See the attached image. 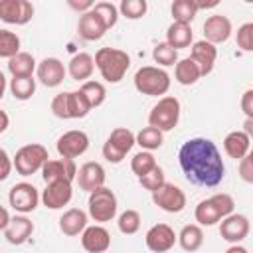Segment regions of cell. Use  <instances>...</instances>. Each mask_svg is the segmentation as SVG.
<instances>
[{
  "label": "cell",
  "mask_w": 253,
  "mask_h": 253,
  "mask_svg": "<svg viewBox=\"0 0 253 253\" xmlns=\"http://www.w3.org/2000/svg\"><path fill=\"white\" fill-rule=\"evenodd\" d=\"M178 162L186 180L194 186L215 188L225 178V164L221 152L210 138H188L178 150Z\"/></svg>",
  "instance_id": "1"
},
{
  "label": "cell",
  "mask_w": 253,
  "mask_h": 253,
  "mask_svg": "<svg viewBox=\"0 0 253 253\" xmlns=\"http://www.w3.org/2000/svg\"><path fill=\"white\" fill-rule=\"evenodd\" d=\"M93 61H95V67L99 69L101 77L107 83H119L126 75V71L130 67L128 53L123 51V49H117V47H101V49H97Z\"/></svg>",
  "instance_id": "2"
},
{
  "label": "cell",
  "mask_w": 253,
  "mask_h": 253,
  "mask_svg": "<svg viewBox=\"0 0 253 253\" xmlns=\"http://www.w3.org/2000/svg\"><path fill=\"white\" fill-rule=\"evenodd\" d=\"M134 89L148 97L166 95L170 89V75L156 65H144L134 73Z\"/></svg>",
  "instance_id": "3"
},
{
  "label": "cell",
  "mask_w": 253,
  "mask_h": 253,
  "mask_svg": "<svg viewBox=\"0 0 253 253\" xmlns=\"http://www.w3.org/2000/svg\"><path fill=\"white\" fill-rule=\"evenodd\" d=\"M180 121V101L172 95H164L148 113V126L158 128L160 132H168L176 128Z\"/></svg>",
  "instance_id": "4"
},
{
  "label": "cell",
  "mask_w": 253,
  "mask_h": 253,
  "mask_svg": "<svg viewBox=\"0 0 253 253\" xmlns=\"http://www.w3.org/2000/svg\"><path fill=\"white\" fill-rule=\"evenodd\" d=\"M47 160H49L47 148L43 144L32 142V144H24L22 148H18L16 156L12 158V164L20 176H32L38 170H42V166Z\"/></svg>",
  "instance_id": "5"
},
{
  "label": "cell",
  "mask_w": 253,
  "mask_h": 253,
  "mask_svg": "<svg viewBox=\"0 0 253 253\" xmlns=\"http://www.w3.org/2000/svg\"><path fill=\"white\" fill-rule=\"evenodd\" d=\"M117 196L111 188L107 186H101L97 190H93L89 194V202H87V211H89V217L99 221V223H105V221H111L115 215H117Z\"/></svg>",
  "instance_id": "6"
},
{
  "label": "cell",
  "mask_w": 253,
  "mask_h": 253,
  "mask_svg": "<svg viewBox=\"0 0 253 253\" xmlns=\"http://www.w3.org/2000/svg\"><path fill=\"white\" fill-rule=\"evenodd\" d=\"M132 146H134V132L128 130L126 126H117L111 130L107 142L103 144V156L111 164H121Z\"/></svg>",
  "instance_id": "7"
},
{
  "label": "cell",
  "mask_w": 253,
  "mask_h": 253,
  "mask_svg": "<svg viewBox=\"0 0 253 253\" xmlns=\"http://www.w3.org/2000/svg\"><path fill=\"white\" fill-rule=\"evenodd\" d=\"M152 202L158 206L162 211L168 213H180L186 208V194L180 186L164 182L156 192H152Z\"/></svg>",
  "instance_id": "8"
},
{
  "label": "cell",
  "mask_w": 253,
  "mask_h": 253,
  "mask_svg": "<svg viewBox=\"0 0 253 253\" xmlns=\"http://www.w3.org/2000/svg\"><path fill=\"white\" fill-rule=\"evenodd\" d=\"M8 202L10 206L20 211V213H30L38 208L40 204V194L36 190L34 184L30 182H18L10 188V194H8Z\"/></svg>",
  "instance_id": "9"
},
{
  "label": "cell",
  "mask_w": 253,
  "mask_h": 253,
  "mask_svg": "<svg viewBox=\"0 0 253 253\" xmlns=\"http://www.w3.org/2000/svg\"><path fill=\"white\" fill-rule=\"evenodd\" d=\"M55 148H57V154L61 158L75 160L77 156H81V154L87 152V148H89V136L83 130H67V132H63L57 138Z\"/></svg>",
  "instance_id": "10"
},
{
  "label": "cell",
  "mask_w": 253,
  "mask_h": 253,
  "mask_svg": "<svg viewBox=\"0 0 253 253\" xmlns=\"http://www.w3.org/2000/svg\"><path fill=\"white\" fill-rule=\"evenodd\" d=\"M73 198V186L67 180H57V182H49L45 184V190L42 192L40 200L47 210H61L63 206H67Z\"/></svg>",
  "instance_id": "11"
},
{
  "label": "cell",
  "mask_w": 253,
  "mask_h": 253,
  "mask_svg": "<svg viewBox=\"0 0 253 253\" xmlns=\"http://www.w3.org/2000/svg\"><path fill=\"white\" fill-rule=\"evenodd\" d=\"M249 229H251L249 217L243 213H231L219 221V235L231 245L241 243L249 235Z\"/></svg>",
  "instance_id": "12"
},
{
  "label": "cell",
  "mask_w": 253,
  "mask_h": 253,
  "mask_svg": "<svg viewBox=\"0 0 253 253\" xmlns=\"http://www.w3.org/2000/svg\"><path fill=\"white\" fill-rule=\"evenodd\" d=\"M34 18V6L28 0H0V20L24 26Z\"/></svg>",
  "instance_id": "13"
},
{
  "label": "cell",
  "mask_w": 253,
  "mask_h": 253,
  "mask_svg": "<svg viewBox=\"0 0 253 253\" xmlns=\"http://www.w3.org/2000/svg\"><path fill=\"white\" fill-rule=\"evenodd\" d=\"M176 241H178L176 231L168 223H156L144 235V243L152 253H166L174 247Z\"/></svg>",
  "instance_id": "14"
},
{
  "label": "cell",
  "mask_w": 253,
  "mask_h": 253,
  "mask_svg": "<svg viewBox=\"0 0 253 253\" xmlns=\"http://www.w3.org/2000/svg\"><path fill=\"white\" fill-rule=\"evenodd\" d=\"M40 172H42V178H43L45 184L57 182V180L73 182L75 176H77V166H75V160H69V158H53V160H47L42 166Z\"/></svg>",
  "instance_id": "15"
},
{
  "label": "cell",
  "mask_w": 253,
  "mask_h": 253,
  "mask_svg": "<svg viewBox=\"0 0 253 253\" xmlns=\"http://www.w3.org/2000/svg\"><path fill=\"white\" fill-rule=\"evenodd\" d=\"M65 65L61 63V59L57 57H45L42 59L38 65H36V75H38V81L45 87H57L63 83L65 79Z\"/></svg>",
  "instance_id": "16"
},
{
  "label": "cell",
  "mask_w": 253,
  "mask_h": 253,
  "mask_svg": "<svg viewBox=\"0 0 253 253\" xmlns=\"http://www.w3.org/2000/svg\"><path fill=\"white\" fill-rule=\"evenodd\" d=\"M190 59L198 65L200 69V75H208L211 73L213 65H215V59H217V47L206 40H200V42H194L192 43V51H190Z\"/></svg>",
  "instance_id": "17"
},
{
  "label": "cell",
  "mask_w": 253,
  "mask_h": 253,
  "mask_svg": "<svg viewBox=\"0 0 253 253\" xmlns=\"http://www.w3.org/2000/svg\"><path fill=\"white\" fill-rule=\"evenodd\" d=\"M77 184L81 190L85 192H93L101 186H105V180H107V174H105V168L99 164V162H85L81 164V168L77 170V176H75Z\"/></svg>",
  "instance_id": "18"
},
{
  "label": "cell",
  "mask_w": 253,
  "mask_h": 253,
  "mask_svg": "<svg viewBox=\"0 0 253 253\" xmlns=\"http://www.w3.org/2000/svg\"><path fill=\"white\" fill-rule=\"evenodd\" d=\"M229 36H231V22L227 16L213 14L204 22V40L206 42L217 45V43L227 42Z\"/></svg>",
  "instance_id": "19"
},
{
  "label": "cell",
  "mask_w": 253,
  "mask_h": 253,
  "mask_svg": "<svg viewBox=\"0 0 253 253\" xmlns=\"http://www.w3.org/2000/svg\"><path fill=\"white\" fill-rule=\"evenodd\" d=\"M81 245L87 253H105L111 247V233L103 225H87L81 233Z\"/></svg>",
  "instance_id": "20"
},
{
  "label": "cell",
  "mask_w": 253,
  "mask_h": 253,
  "mask_svg": "<svg viewBox=\"0 0 253 253\" xmlns=\"http://www.w3.org/2000/svg\"><path fill=\"white\" fill-rule=\"evenodd\" d=\"M77 32L79 36L85 40V42H97L105 36L107 32V26L105 22L99 18V14L93 12V8L85 14L79 16V24H77Z\"/></svg>",
  "instance_id": "21"
},
{
  "label": "cell",
  "mask_w": 253,
  "mask_h": 253,
  "mask_svg": "<svg viewBox=\"0 0 253 253\" xmlns=\"http://www.w3.org/2000/svg\"><path fill=\"white\" fill-rule=\"evenodd\" d=\"M32 233H34V223L26 215H14V217H10V223L4 229V237L12 245L26 243L32 237Z\"/></svg>",
  "instance_id": "22"
},
{
  "label": "cell",
  "mask_w": 253,
  "mask_h": 253,
  "mask_svg": "<svg viewBox=\"0 0 253 253\" xmlns=\"http://www.w3.org/2000/svg\"><path fill=\"white\" fill-rule=\"evenodd\" d=\"M249 148H251V138L243 130H231L223 138V150L233 160H241L243 156H247Z\"/></svg>",
  "instance_id": "23"
},
{
  "label": "cell",
  "mask_w": 253,
  "mask_h": 253,
  "mask_svg": "<svg viewBox=\"0 0 253 253\" xmlns=\"http://www.w3.org/2000/svg\"><path fill=\"white\" fill-rule=\"evenodd\" d=\"M85 227H87V213L79 208H69L59 217V229H61L63 235L75 237V235L83 233Z\"/></svg>",
  "instance_id": "24"
},
{
  "label": "cell",
  "mask_w": 253,
  "mask_h": 253,
  "mask_svg": "<svg viewBox=\"0 0 253 253\" xmlns=\"http://www.w3.org/2000/svg\"><path fill=\"white\" fill-rule=\"evenodd\" d=\"M71 79L75 81H87L93 71H95V61H93V55L91 53H85V51H79L75 53L71 59H69V67H67Z\"/></svg>",
  "instance_id": "25"
},
{
  "label": "cell",
  "mask_w": 253,
  "mask_h": 253,
  "mask_svg": "<svg viewBox=\"0 0 253 253\" xmlns=\"http://www.w3.org/2000/svg\"><path fill=\"white\" fill-rule=\"evenodd\" d=\"M194 42V32H192V26L188 24H178V22H172L166 30V43L172 47V49H184V47H190V43Z\"/></svg>",
  "instance_id": "26"
},
{
  "label": "cell",
  "mask_w": 253,
  "mask_h": 253,
  "mask_svg": "<svg viewBox=\"0 0 253 253\" xmlns=\"http://www.w3.org/2000/svg\"><path fill=\"white\" fill-rule=\"evenodd\" d=\"M176 237H178L180 247H182L184 251H188V253L198 251V249L202 247V243H204V231H202V227H200L198 223H188V225H184L182 231H180Z\"/></svg>",
  "instance_id": "27"
},
{
  "label": "cell",
  "mask_w": 253,
  "mask_h": 253,
  "mask_svg": "<svg viewBox=\"0 0 253 253\" xmlns=\"http://www.w3.org/2000/svg\"><path fill=\"white\" fill-rule=\"evenodd\" d=\"M8 71L12 77H32L36 71V59L28 51L16 53L12 59H8Z\"/></svg>",
  "instance_id": "28"
},
{
  "label": "cell",
  "mask_w": 253,
  "mask_h": 253,
  "mask_svg": "<svg viewBox=\"0 0 253 253\" xmlns=\"http://www.w3.org/2000/svg\"><path fill=\"white\" fill-rule=\"evenodd\" d=\"M200 77H202L200 69H198V65L190 57H184V59L176 61V65H174V79L180 85H194Z\"/></svg>",
  "instance_id": "29"
},
{
  "label": "cell",
  "mask_w": 253,
  "mask_h": 253,
  "mask_svg": "<svg viewBox=\"0 0 253 253\" xmlns=\"http://www.w3.org/2000/svg\"><path fill=\"white\" fill-rule=\"evenodd\" d=\"M162 142H164V132H160L154 126H144L134 134V144H138L142 150H148V152L160 148Z\"/></svg>",
  "instance_id": "30"
},
{
  "label": "cell",
  "mask_w": 253,
  "mask_h": 253,
  "mask_svg": "<svg viewBox=\"0 0 253 253\" xmlns=\"http://www.w3.org/2000/svg\"><path fill=\"white\" fill-rule=\"evenodd\" d=\"M194 217H196V221H198L200 227H202V225L211 227V225H215L217 221H221V215H219V211L215 210V206L211 204L210 198H208V200H202V202L196 206Z\"/></svg>",
  "instance_id": "31"
},
{
  "label": "cell",
  "mask_w": 253,
  "mask_h": 253,
  "mask_svg": "<svg viewBox=\"0 0 253 253\" xmlns=\"http://www.w3.org/2000/svg\"><path fill=\"white\" fill-rule=\"evenodd\" d=\"M172 18L174 22L178 24H192V20L196 18L198 14V6H196V0H174L172 2Z\"/></svg>",
  "instance_id": "32"
},
{
  "label": "cell",
  "mask_w": 253,
  "mask_h": 253,
  "mask_svg": "<svg viewBox=\"0 0 253 253\" xmlns=\"http://www.w3.org/2000/svg\"><path fill=\"white\" fill-rule=\"evenodd\" d=\"M67 109H69V119H83L89 115L91 105H89L87 97L81 93V89L67 91Z\"/></svg>",
  "instance_id": "33"
},
{
  "label": "cell",
  "mask_w": 253,
  "mask_h": 253,
  "mask_svg": "<svg viewBox=\"0 0 253 253\" xmlns=\"http://www.w3.org/2000/svg\"><path fill=\"white\" fill-rule=\"evenodd\" d=\"M10 93L18 101H28L36 93V79L32 77H12L10 81Z\"/></svg>",
  "instance_id": "34"
},
{
  "label": "cell",
  "mask_w": 253,
  "mask_h": 253,
  "mask_svg": "<svg viewBox=\"0 0 253 253\" xmlns=\"http://www.w3.org/2000/svg\"><path fill=\"white\" fill-rule=\"evenodd\" d=\"M79 89H81V93L87 97L91 109L101 107V105L105 103V99H107V89H105V85H103L101 81H85Z\"/></svg>",
  "instance_id": "35"
},
{
  "label": "cell",
  "mask_w": 253,
  "mask_h": 253,
  "mask_svg": "<svg viewBox=\"0 0 253 253\" xmlns=\"http://www.w3.org/2000/svg\"><path fill=\"white\" fill-rule=\"evenodd\" d=\"M16 53H20V38L18 34L0 28V57L12 59Z\"/></svg>",
  "instance_id": "36"
},
{
  "label": "cell",
  "mask_w": 253,
  "mask_h": 253,
  "mask_svg": "<svg viewBox=\"0 0 253 253\" xmlns=\"http://www.w3.org/2000/svg\"><path fill=\"white\" fill-rule=\"evenodd\" d=\"M154 166H156V158H154L152 152H148V150L136 152V154L132 156V160H130V170L136 174V178L148 174Z\"/></svg>",
  "instance_id": "37"
},
{
  "label": "cell",
  "mask_w": 253,
  "mask_h": 253,
  "mask_svg": "<svg viewBox=\"0 0 253 253\" xmlns=\"http://www.w3.org/2000/svg\"><path fill=\"white\" fill-rule=\"evenodd\" d=\"M140 213L136 211V210H125L121 215H119V221H117V225H119V231L121 233H125V235H132V233H136L138 229H140Z\"/></svg>",
  "instance_id": "38"
},
{
  "label": "cell",
  "mask_w": 253,
  "mask_h": 253,
  "mask_svg": "<svg viewBox=\"0 0 253 253\" xmlns=\"http://www.w3.org/2000/svg\"><path fill=\"white\" fill-rule=\"evenodd\" d=\"M152 59H154L158 65H162V67L176 65V61H178V51L172 49L166 42H162V43H156V45H154V49H152Z\"/></svg>",
  "instance_id": "39"
},
{
  "label": "cell",
  "mask_w": 253,
  "mask_h": 253,
  "mask_svg": "<svg viewBox=\"0 0 253 253\" xmlns=\"http://www.w3.org/2000/svg\"><path fill=\"white\" fill-rule=\"evenodd\" d=\"M146 10H148L146 0H123V2L119 4V12H121L125 18H128V20H138V18H142V16L146 14Z\"/></svg>",
  "instance_id": "40"
},
{
  "label": "cell",
  "mask_w": 253,
  "mask_h": 253,
  "mask_svg": "<svg viewBox=\"0 0 253 253\" xmlns=\"http://www.w3.org/2000/svg\"><path fill=\"white\" fill-rule=\"evenodd\" d=\"M93 12L99 14V18L105 22L107 30H111L119 20V8L113 2H97V4H93Z\"/></svg>",
  "instance_id": "41"
},
{
  "label": "cell",
  "mask_w": 253,
  "mask_h": 253,
  "mask_svg": "<svg viewBox=\"0 0 253 253\" xmlns=\"http://www.w3.org/2000/svg\"><path fill=\"white\" fill-rule=\"evenodd\" d=\"M164 182H166V178H164V170H162L158 164H156L148 174H144V176L138 178V184H140L144 190H148L150 194L156 192Z\"/></svg>",
  "instance_id": "42"
},
{
  "label": "cell",
  "mask_w": 253,
  "mask_h": 253,
  "mask_svg": "<svg viewBox=\"0 0 253 253\" xmlns=\"http://www.w3.org/2000/svg\"><path fill=\"white\" fill-rule=\"evenodd\" d=\"M210 200H211V204L215 206V210L219 211L221 219H223V217H227V215H231V213H233V210H235V202H233V198H231L229 194H225V192L213 194Z\"/></svg>",
  "instance_id": "43"
},
{
  "label": "cell",
  "mask_w": 253,
  "mask_h": 253,
  "mask_svg": "<svg viewBox=\"0 0 253 253\" xmlns=\"http://www.w3.org/2000/svg\"><path fill=\"white\" fill-rule=\"evenodd\" d=\"M237 47L241 51H253V22H245L237 28Z\"/></svg>",
  "instance_id": "44"
},
{
  "label": "cell",
  "mask_w": 253,
  "mask_h": 253,
  "mask_svg": "<svg viewBox=\"0 0 253 253\" xmlns=\"http://www.w3.org/2000/svg\"><path fill=\"white\" fill-rule=\"evenodd\" d=\"M51 113L57 119H69V109H67V91L57 93L51 101Z\"/></svg>",
  "instance_id": "45"
},
{
  "label": "cell",
  "mask_w": 253,
  "mask_h": 253,
  "mask_svg": "<svg viewBox=\"0 0 253 253\" xmlns=\"http://www.w3.org/2000/svg\"><path fill=\"white\" fill-rule=\"evenodd\" d=\"M239 176L243 182L253 184V156H251V152L239 160Z\"/></svg>",
  "instance_id": "46"
},
{
  "label": "cell",
  "mask_w": 253,
  "mask_h": 253,
  "mask_svg": "<svg viewBox=\"0 0 253 253\" xmlns=\"http://www.w3.org/2000/svg\"><path fill=\"white\" fill-rule=\"evenodd\" d=\"M12 168H14L12 158L8 156V152H6L4 148H0V182H4V180L10 176Z\"/></svg>",
  "instance_id": "47"
},
{
  "label": "cell",
  "mask_w": 253,
  "mask_h": 253,
  "mask_svg": "<svg viewBox=\"0 0 253 253\" xmlns=\"http://www.w3.org/2000/svg\"><path fill=\"white\" fill-rule=\"evenodd\" d=\"M241 111L245 113V119H253V89H247L241 95Z\"/></svg>",
  "instance_id": "48"
},
{
  "label": "cell",
  "mask_w": 253,
  "mask_h": 253,
  "mask_svg": "<svg viewBox=\"0 0 253 253\" xmlns=\"http://www.w3.org/2000/svg\"><path fill=\"white\" fill-rule=\"evenodd\" d=\"M67 4H69V8H73V10L81 12V14H85V12H89V10L93 8V2H91V0H83V2H77V0H69Z\"/></svg>",
  "instance_id": "49"
},
{
  "label": "cell",
  "mask_w": 253,
  "mask_h": 253,
  "mask_svg": "<svg viewBox=\"0 0 253 253\" xmlns=\"http://www.w3.org/2000/svg\"><path fill=\"white\" fill-rule=\"evenodd\" d=\"M8 223H10V213H8L6 208L0 206V231H4L8 227Z\"/></svg>",
  "instance_id": "50"
},
{
  "label": "cell",
  "mask_w": 253,
  "mask_h": 253,
  "mask_svg": "<svg viewBox=\"0 0 253 253\" xmlns=\"http://www.w3.org/2000/svg\"><path fill=\"white\" fill-rule=\"evenodd\" d=\"M8 125H10V117L6 115V111H2V109H0V134L8 128Z\"/></svg>",
  "instance_id": "51"
},
{
  "label": "cell",
  "mask_w": 253,
  "mask_h": 253,
  "mask_svg": "<svg viewBox=\"0 0 253 253\" xmlns=\"http://www.w3.org/2000/svg\"><path fill=\"white\" fill-rule=\"evenodd\" d=\"M243 132L251 138L253 136V119H245V123H243Z\"/></svg>",
  "instance_id": "52"
},
{
  "label": "cell",
  "mask_w": 253,
  "mask_h": 253,
  "mask_svg": "<svg viewBox=\"0 0 253 253\" xmlns=\"http://www.w3.org/2000/svg\"><path fill=\"white\" fill-rule=\"evenodd\" d=\"M225 253H249L247 251V247H243V245H239V243H235V245H231Z\"/></svg>",
  "instance_id": "53"
},
{
  "label": "cell",
  "mask_w": 253,
  "mask_h": 253,
  "mask_svg": "<svg viewBox=\"0 0 253 253\" xmlns=\"http://www.w3.org/2000/svg\"><path fill=\"white\" fill-rule=\"evenodd\" d=\"M219 2L217 0H213V2H196V6H198V12L202 10V8H215Z\"/></svg>",
  "instance_id": "54"
},
{
  "label": "cell",
  "mask_w": 253,
  "mask_h": 253,
  "mask_svg": "<svg viewBox=\"0 0 253 253\" xmlns=\"http://www.w3.org/2000/svg\"><path fill=\"white\" fill-rule=\"evenodd\" d=\"M4 91H6V77H4V73L0 71V101H2V97H4Z\"/></svg>",
  "instance_id": "55"
}]
</instances>
